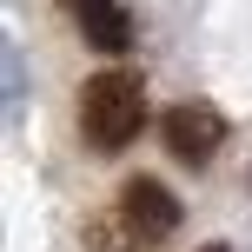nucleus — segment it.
<instances>
[{
    "mask_svg": "<svg viewBox=\"0 0 252 252\" xmlns=\"http://www.w3.org/2000/svg\"><path fill=\"white\" fill-rule=\"evenodd\" d=\"M139 126H146V80L133 66H100L80 87V133H87V146L120 153Z\"/></svg>",
    "mask_w": 252,
    "mask_h": 252,
    "instance_id": "1",
    "label": "nucleus"
},
{
    "mask_svg": "<svg viewBox=\"0 0 252 252\" xmlns=\"http://www.w3.org/2000/svg\"><path fill=\"white\" fill-rule=\"evenodd\" d=\"M173 232H179V199L159 186V179H126L113 226H93L87 239L93 246H113V252H146V246L173 239Z\"/></svg>",
    "mask_w": 252,
    "mask_h": 252,
    "instance_id": "2",
    "label": "nucleus"
},
{
    "mask_svg": "<svg viewBox=\"0 0 252 252\" xmlns=\"http://www.w3.org/2000/svg\"><path fill=\"white\" fill-rule=\"evenodd\" d=\"M159 133H166V146H173V159H186V166H206L219 146H226V113H219V106H199V100H186V106H173V113L159 120Z\"/></svg>",
    "mask_w": 252,
    "mask_h": 252,
    "instance_id": "3",
    "label": "nucleus"
},
{
    "mask_svg": "<svg viewBox=\"0 0 252 252\" xmlns=\"http://www.w3.org/2000/svg\"><path fill=\"white\" fill-rule=\"evenodd\" d=\"M73 13H80V33H87L93 53H126L133 47V20H126L120 0H73Z\"/></svg>",
    "mask_w": 252,
    "mask_h": 252,
    "instance_id": "4",
    "label": "nucleus"
},
{
    "mask_svg": "<svg viewBox=\"0 0 252 252\" xmlns=\"http://www.w3.org/2000/svg\"><path fill=\"white\" fill-rule=\"evenodd\" d=\"M20 93H27V73H20V47L7 40V113H20Z\"/></svg>",
    "mask_w": 252,
    "mask_h": 252,
    "instance_id": "5",
    "label": "nucleus"
},
{
    "mask_svg": "<svg viewBox=\"0 0 252 252\" xmlns=\"http://www.w3.org/2000/svg\"><path fill=\"white\" fill-rule=\"evenodd\" d=\"M206 252H232V246H206Z\"/></svg>",
    "mask_w": 252,
    "mask_h": 252,
    "instance_id": "6",
    "label": "nucleus"
}]
</instances>
